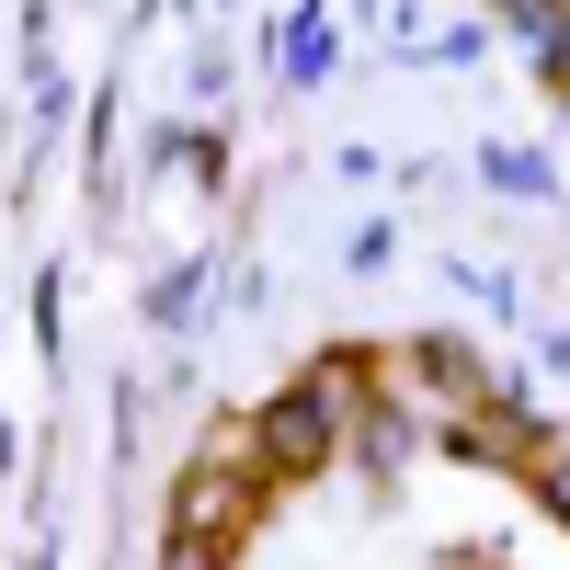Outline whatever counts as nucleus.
Instances as JSON below:
<instances>
[{
  "mask_svg": "<svg viewBox=\"0 0 570 570\" xmlns=\"http://www.w3.org/2000/svg\"><path fill=\"white\" fill-rule=\"evenodd\" d=\"M354 445H365L376 468H400V456H411V422H400V411H376V422H354Z\"/></svg>",
  "mask_w": 570,
  "mask_h": 570,
  "instance_id": "nucleus-5",
  "label": "nucleus"
},
{
  "mask_svg": "<svg viewBox=\"0 0 570 570\" xmlns=\"http://www.w3.org/2000/svg\"><path fill=\"white\" fill-rule=\"evenodd\" d=\"M343 58V35H331V0H297V23H285V80H320Z\"/></svg>",
  "mask_w": 570,
  "mask_h": 570,
  "instance_id": "nucleus-2",
  "label": "nucleus"
},
{
  "mask_svg": "<svg viewBox=\"0 0 570 570\" xmlns=\"http://www.w3.org/2000/svg\"><path fill=\"white\" fill-rule=\"evenodd\" d=\"M354 422H365V389L343 365H308L297 389H274L252 411V468H263V480H320V468L354 445Z\"/></svg>",
  "mask_w": 570,
  "mask_h": 570,
  "instance_id": "nucleus-1",
  "label": "nucleus"
},
{
  "mask_svg": "<svg viewBox=\"0 0 570 570\" xmlns=\"http://www.w3.org/2000/svg\"><path fill=\"white\" fill-rule=\"evenodd\" d=\"M491 12L513 23V46H525V58H548V35L570 23V0H491Z\"/></svg>",
  "mask_w": 570,
  "mask_h": 570,
  "instance_id": "nucleus-3",
  "label": "nucleus"
},
{
  "mask_svg": "<svg viewBox=\"0 0 570 570\" xmlns=\"http://www.w3.org/2000/svg\"><path fill=\"white\" fill-rule=\"evenodd\" d=\"M537 69H548V80H559V91H570V23H559V35H548V58H537Z\"/></svg>",
  "mask_w": 570,
  "mask_h": 570,
  "instance_id": "nucleus-7",
  "label": "nucleus"
},
{
  "mask_svg": "<svg viewBox=\"0 0 570 570\" xmlns=\"http://www.w3.org/2000/svg\"><path fill=\"white\" fill-rule=\"evenodd\" d=\"M548 513H559V525H570V468H548Z\"/></svg>",
  "mask_w": 570,
  "mask_h": 570,
  "instance_id": "nucleus-8",
  "label": "nucleus"
},
{
  "mask_svg": "<svg viewBox=\"0 0 570 570\" xmlns=\"http://www.w3.org/2000/svg\"><path fill=\"white\" fill-rule=\"evenodd\" d=\"M160 570H228V548H217V537H183V525H171V548H160Z\"/></svg>",
  "mask_w": 570,
  "mask_h": 570,
  "instance_id": "nucleus-6",
  "label": "nucleus"
},
{
  "mask_svg": "<svg viewBox=\"0 0 570 570\" xmlns=\"http://www.w3.org/2000/svg\"><path fill=\"white\" fill-rule=\"evenodd\" d=\"M480 171H491V195H525V206L548 195V160H537V149H491Z\"/></svg>",
  "mask_w": 570,
  "mask_h": 570,
  "instance_id": "nucleus-4",
  "label": "nucleus"
}]
</instances>
